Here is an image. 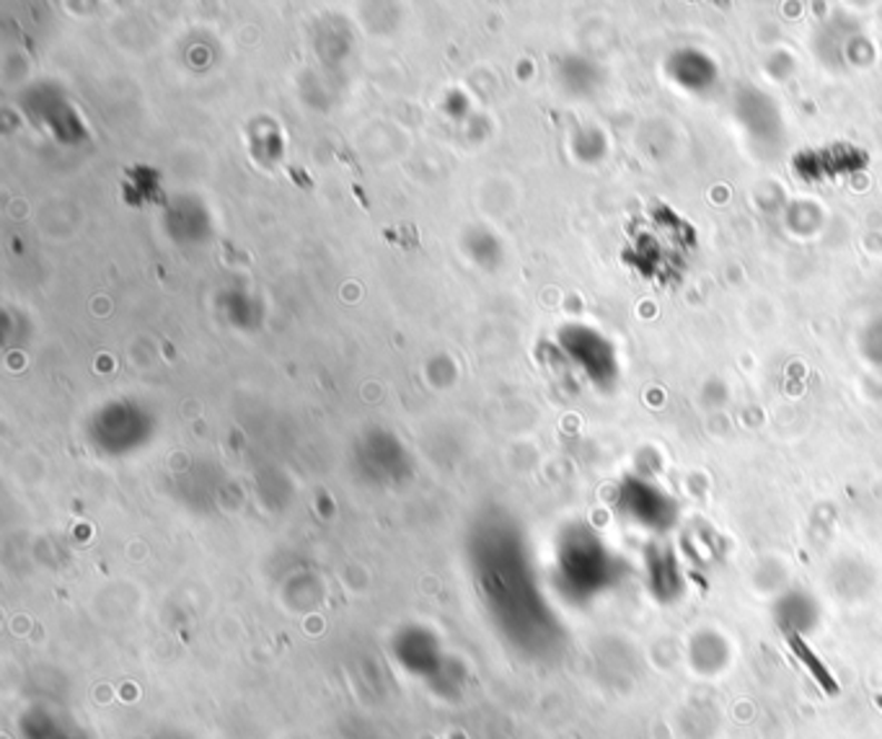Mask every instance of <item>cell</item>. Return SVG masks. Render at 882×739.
I'll use <instances>...</instances> for the list:
<instances>
[{
  "instance_id": "obj_1",
  "label": "cell",
  "mask_w": 882,
  "mask_h": 739,
  "mask_svg": "<svg viewBox=\"0 0 882 739\" xmlns=\"http://www.w3.org/2000/svg\"><path fill=\"white\" fill-rule=\"evenodd\" d=\"M670 73L678 80V83L692 88V91H702V88H707L712 80L717 78V68L704 52L686 50V52L673 55Z\"/></svg>"
},
{
  "instance_id": "obj_3",
  "label": "cell",
  "mask_w": 882,
  "mask_h": 739,
  "mask_svg": "<svg viewBox=\"0 0 882 739\" xmlns=\"http://www.w3.org/2000/svg\"><path fill=\"white\" fill-rule=\"evenodd\" d=\"M864 349H868L870 359L882 365V321H878L868 332V336H864Z\"/></svg>"
},
{
  "instance_id": "obj_2",
  "label": "cell",
  "mask_w": 882,
  "mask_h": 739,
  "mask_svg": "<svg viewBox=\"0 0 882 739\" xmlns=\"http://www.w3.org/2000/svg\"><path fill=\"white\" fill-rule=\"evenodd\" d=\"M790 647H792V652H795V654L800 657L802 664L807 667L810 674H813V678L817 680V686H821L829 696H839L836 680L831 678L829 670H825V664L813 654V649H810V647L805 644V641H802L800 633H790Z\"/></svg>"
}]
</instances>
